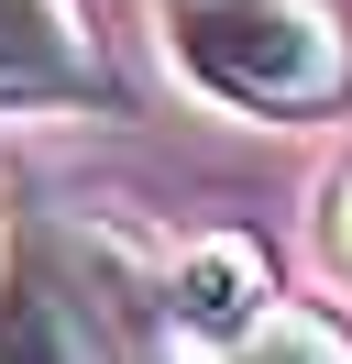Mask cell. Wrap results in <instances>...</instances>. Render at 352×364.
Wrapping results in <instances>:
<instances>
[{
    "label": "cell",
    "instance_id": "6da1fadb",
    "mask_svg": "<svg viewBox=\"0 0 352 364\" xmlns=\"http://www.w3.org/2000/svg\"><path fill=\"white\" fill-rule=\"evenodd\" d=\"M165 55L209 100L264 111V122L330 111L352 89V33L319 0H165Z\"/></svg>",
    "mask_w": 352,
    "mask_h": 364
},
{
    "label": "cell",
    "instance_id": "5b68a950",
    "mask_svg": "<svg viewBox=\"0 0 352 364\" xmlns=\"http://www.w3.org/2000/svg\"><path fill=\"white\" fill-rule=\"evenodd\" d=\"M220 364H352V331H341V320H319V309H264Z\"/></svg>",
    "mask_w": 352,
    "mask_h": 364
},
{
    "label": "cell",
    "instance_id": "277c9868",
    "mask_svg": "<svg viewBox=\"0 0 352 364\" xmlns=\"http://www.w3.org/2000/svg\"><path fill=\"white\" fill-rule=\"evenodd\" d=\"M0 364H99L77 298H66L44 265H22L11 287H0Z\"/></svg>",
    "mask_w": 352,
    "mask_h": 364
},
{
    "label": "cell",
    "instance_id": "3957f363",
    "mask_svg": "<svg viewBox=\"0 0 352 364\" xmlns=\"http://www.w3.org/2000/svg\"><path fill=\"white\" fill-rule=\"evenodd\" d=\"M264 309H275V265H264L253 232H198V243L165 265V320L198 331V342H220V353H231Z\"/></svg>",
    "mask_w": 352,
    "mask_h": 364
},
{
    "label": "cell",
    "instance_id": "8992f818",
    "mask_svg": "<svg viewBox=\"0 0 352 364\" xmlns=\"http://www.w3.org/2000/svg\"><path fill=\"white\" fill-rule=\"evenodd\" d=\"M319 243H330V265H341V276H352V177H341V188H330V210H319Z\"/></svg>",
    "mask_w": 352,
    "mask_h": 364
},
{
    "label": "cell",
    "instance_id": "7a4b0ae2",
    "mask_svg": "<svg viewBox=\"0 0 352 364\" xmlns=\"http://www.w3.org/2000/svg\"><path fill=\"white\" fill-rule=\"evenodd\" d=\"M110 67L77 0H0V111H99Z\"/></svg>",
    "mask_w": 352,
    "mask_h": 364
}]
</instances>
